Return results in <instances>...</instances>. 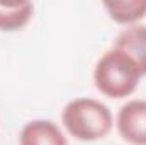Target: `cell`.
I'll list each match as a JSON object with an SVG mask.
<instances>
[{
	"label": "cell",
	"instance_id": "obj_1",
	"mask_svg": "<svg viewBox=\"0 0 146 145\" xmlns=\"http://www.w3.org/2000/svg\"><path fill=\"white\" fill-rule=\"evenodd\" d=\"M141 79L143 73L138 63L127 53L114 46L100 55L94 67L95 89L110 99H124L131 96L138 89Z\"/></svg>",
	"mask_w": 146,
	"mask_h": 145
},
{
	"label": "cell",
	"instance_id": "obj_6",
	"mask_svg": "<svg viewBox=\"0 0 146 145\" xmlns=\"http://www.w3.org/2000/svg\"><path fill=\"white\" fill-rule=\"evenodd\" d=\"M34 15V5L31 2L2 3L0 2V31L14 33L29 24Z\"/></svg>",
	"mask_w": 146,
	"mask_h": 145
},
{
	"label": "cell",
	"instance_id": "obj_4",
	"mask_svg": "<svg viewBox=\"0 0 146 145\" xmlns=\"http://www.w3.org/2000/svg\"><path fill=\"white\" fill-rule=\"evenodd\" d=\"M19 145H68V140L54 121L33 119L22 126Z\"/></svg>",
	"mask_w": 146,
	"mask_h": 145
},
{
	"label": "cell",
	"instance_id": "obj_7",
	"mask_svg": "<svg viewBox=\"0 0 146 145\" xmlns=\"http://www.w3.org/2000/svg\"><path fill=\"white\" fill-rule=\"evenodd\" d=\"M109 17L124 26H134L146 15V0H110L104 2Z\"/></svg>",
	"mask_w": 146,
	"mask_h": 145
},
{
	"label": "cell",
	"instance_id": "obj_3",
	"mask_svg": "<svg viewBox=\"0 0 146 145\" xmlns=\"http://www.w3.org/2000/svg\"><path fill=\"white\" fill-rule=\"evenodd\" d=\"M117 133L131 145H146V101L133 99L122 104L115 116Z\"/></svg>",
	"mask_w": 146,
	"mask_h": 145
},
{
	"label": "cell",
	"instance_id": "obj_2",
	"mask_svg": "<svg viewBox=\"0 0 146 145\" xmlns=\"http://www.w3.org/2000/svg\"><path fill=\"white\" fill-rule=\"evenodd\" d=\"M61 123L68 135L78 142L102 140L114 126V116L107 104L94 97H76L61 111Z\"/></svg>",
	"mask_w": 146,
	"mask_h": 145
},
{
	"label": "cell",
	"instance_id": "obj_5",
	"mask_svg": "<svg viewBox=\"0 0 146 145\" xmlns=\"http://www.w3.org/2000/svg\"><path fill=\"white\" fill-rule=\"evenodd\" d=\"M114 48L127 53L139 67V70L146 75V26L134 24L124 28L114 39Z\"/></svg>",
	"mask_w": 146,
	"mask_h": 145
}]
</instances>
